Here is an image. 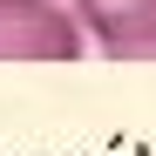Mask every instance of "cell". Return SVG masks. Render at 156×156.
Listing matches in <instances>:
<instances>
[{
    "label": "cell",
    "instance_id": "6da1fadb",
    "mask_svg": "<svg viewBox=\"0 0 156 156\" xmlns=\"http://www.w3.org/2000/svg\"><path fill=\"white\" fill-rule=\"evenodd\" d=\"M88 34L61 0H0V61H82Z\"/></svg>",
    "mask_w": 156,
    "mask_h": 156
},
{
    "label": "cell",
    "instance_id": "7a4b0ae2",
    "mask_svg": "<svg viewBox=\"0 0 156 156\" xmlns=\"http://www.w3.org/2000/svg\"><path fill=\"white\" fill-rule=\"evenodd\" d=\"M109 61H156V0H68Z\"/></svg>",
    "mask_w": 156,
    "mask_h": 156
}]
</instances>
